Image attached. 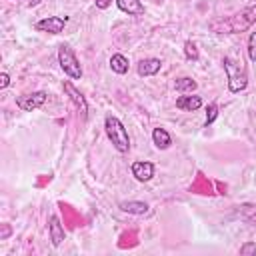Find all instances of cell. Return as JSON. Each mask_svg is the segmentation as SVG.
Returning a JSON list of instances; mask_svg holds the SVG:
<instances>
[{
  "label": "cell",
  "instance_id": "1",
  "mask_svg": "<svg viewBox=\"0 0 256 256\" xmlns=\"http://www.w3.org/2000/svg\"><path fill=\"white\" fill-rule=\"evenodd\" d=\"M254 22H256V4H250V6H246L244 10H240L234 16L212 20L210 22V28L214 32H220V34H234V32L248 30Z\"/></svg>",
  "mask_w": 256,
  "mask_h": 256
},
{
  "label": "cell",
  "instance_id": "2",
  "mask_svg": "<svg viewBox=\"0 0 256 256\" xmlns=\"http://www.w3.org/2000/svg\"><path fill=\"white\" fill-rule=\"evenodd\" d=\"M224 70L228 78V88L230 92H240L248 86V74L242 64V60H234L232 56H224Z\"/></svg>",
  "mask_w": 256,
  "mask_h": 256
},
{
  "label": "cell",
  "instance_id": "3",
  "mask_svg": "<svg viewBox=\"0 0 256 256\" xmlns=\"http://www.w3.org/2000/svg\"><path fill=\"white\" fill-rule=\"evenodd\" d=\"M104 128H106V134H108L112 146H114L118 152L124 154V152L130 150V138H128V132H126L124 124H122L116 116L108 114L106 120H104Z\"/></svg>",
  "mask_w": 256,
  "mask_h": 256
},
{
  "label": "cell",
  "instance_id": "4",
  "mask_svg": "<svg viewBox=\"0 0 256 256\" xmlns=\"http://www.w3.org/2000/svg\"><path fill=\"white\" fill-rule=\"evenodd\" d=\"M58 62H60V68L64 70V74H68L74 80L82 78V66H80L74 50L68 44H60V48H58Z\"/></svg>",
  "mask_w": 256,
  "mask_h": 256
},
{
  "label": "cell",
  "instance_id": "5",
  "mask_svg": "<svg viewBox=\"0 0 256 256\" xmlns=\"http://www.w3.org/2000/svg\"><path fill=\"white\" fill-rule=\"evenodd\" d=\"M46 92L38 90V92H30V94H24V96H18L16 98V106L24 112H32L36 108H40L44 102H46Z\"/></svg>",
  "mask_w": 256,
  "mask_h": 256
},
{
  "label": "cell",
  "instance_id": "6",
  "mask_svg": "<svg viewBox=\"0 0 256 256\" xmlns=\"http://www.w3.org/2000/svg\"><path fill=\"white\" fill-rule=\"evenodd\" d=\"M66 22H68V18L64 16H46V18H42V20H38L36 24H34V28L38 30V32H48V34H60L62 30H64V26H66Z\"/></svg>",
  "mask_w": 256,
  "mask_h": 256
},
{
  "label": "cell",
  "instance_id": "7",
  "mask_svg": "<svg viewBox=\"0 0 256 256\" xmlns=\"http://www.w3.org/2000/svg\"><path fill=\"white\" fill-rule=\"evenodd\" d=\"M64 92L68 94V98L72 100V104L76 106V110L80 112V116H82V120H84V118L88 116V104H86V98L82 96V92H80L78 88H74L70 80H64Z\"/></svg>",
  "mask_w": 256,
  "mask_h": 256
},
{
  "label": "cell",
  "instance_id": "8",
  "mask_svg": "<svg viewBox=\"0 0 256 256\" xmlns=\"http://www.w3.org/2000/svg\"><path fill=\"white\" fill-rule=\"evenodd\" d=\"M132 176L140 182H148L154 176V164L148 160H138L132 164Z\"/></svg>",
  "mask_w": 256,
  "mask_h": 256
},
{
  "label": "cell",
  "instance_id": "9",
  "mask_svg": "<svg viewBox=\"0 0 256 256\" xmlns=\"http://www.w3.org/2000/svg\"><path fill=\"white\" fill-rule=\"evenodd\" d=\"M48 232H50V240H52V244H54V246H60V244L64 242V238H66L64 228H62V224H60V218H58V216H50Z\"/></svg>",
  "mask_w": 256,
  "mask_h": 256
},
{
  "label": "cell",
  "instance_id": "10",
  "mask_svg": "<svg viewBox=\"0 0 256 256\" xmlns=\"http://www.w3.org/2000/svg\"><path fill=\"white\" fill-rule=\"evenodd\" d=\"M162 68V62L158 58H144L138 62V74L140 76H154Z\"/></svg>",
  "mask_w": 256,
  "mask_h": 256
},
{
  "label": "cell",
  "instance_id": "11",
  "mask_svg": "<svg viewBox=\"0 0 256 256\" xmlns=\"http://www.w3.org/2000/svg\"><path fill=\"white\" fill-rule=\"evenodd\" d=\"M202 106V98L192 94V96H178L176 98V108L184 110V112H194Z\"/></svg>",
  "mask_w": 256,
  "mask_h": 256
},
{
  "label": "cell",
  "instance_id": "12",
  "mask_svg": "<svg viewBox=\"0 0 256 256\" xmlns=\"http://www.w3.org/2000/svg\"><path fill=\"white\" fill-rule=\"evenodd\" d=\"M116 4L128 16H142L144 14V4L140 0H116Z\"/></svg>",
  "mask_w": 256,
  "mask_h": 256
},
{
  "label": "cell",
  "instance_id": "13",
  "mask_svg": "<svg viewBox=\"0 0 256 256\" xmlns=\"http://www.w3.org/2000/svg\"><path fill=\"white\" fill-rule=\"evenodd\" d=\"M120 210H124L128 214L142 216V214L148 212V204L146 202H138V200H128V202H120Z\"/></svg>",
  "mask_w": 256,
  "mask_h": 256
},
{
  "label": "cell",
  "instance_id": "14",
  "mask_svg": "<svg viewBox=\"0 0 256 256\" xmlns=\"http://www.w3.org/2000/svg\"><path fill=\"white\" fill-rule=\"evenodd\" d=\"M152 140H154V146L160 148V150H166V148L172 144V138H170V134H168L164 128H154Z\"/></svg>",
  "mask_w": 256,
  "mask_h": 256
},
{
  "label": "cell",
  "instance_id": "15",
  "mask_svg": "<svg viewBox=\"0 0 256 256\" xmlns=\"http://www.w3.org/2000/svg\"><path fill=\"white\" fill-rule=\"evenodd\" d=\"M110 68H112V72H116V74H126L128 68H130L128 58H126L124 54H112V58H110Z\"/></svg>",
  "mask_w": 256,
  "mask_h": 256
},
{
  "label": "cell",
  "instance_id": "16",
  "mask_svg": "<svg viewBox=\"0 0 256 256\" xmlns=\"http://www.w3.org/2000/svg\"><path fill=\"white\" fill-rule=\"evenodd\" d=\"M174 88H176V92H192V90H196V80H192L190 76H182L174 82Z\"/></svg>",
  "mask_w": 256,
  "mask_h": 256
},
{
  "label": "cell",
  "instance_id": "17",
  "mask_svg": "<svg viewBox=\"0 0 256 256\" xmlns=\"http://www.w3.org/2000/svg\"><path fill=\"white\" fill-rule=\"evenodd\" d=\"M184 54H186L188 60H198V48H196V44L192 40L184 42Z\"/></svg>",
  "mask_w": 256,
  "mask_h": 256
},
{
  "label": "cell",
  "instance_id": "18",
  "mask_svg": "<svg viewBox=\"0 0 256 256\" xmlns=\"http://www.w3.org/2000/svg\"><path fill=\"white\" fill-rule=\"evenodd\" d=\"M216 116H218V104L212 102V104L206 108V126H210V124L216 120Z\"/></svg>",
  "mask_w": 256,
  "mask_h": 256
},
{
  "label": "cell",
  "instance_id": "19",
  "mask_svg": "<svg viewBox=\"0 0 256 256\" xmlns=\"http://www.w3.org/2000/svg\"><path fill=\"white\" fill-rule=\"evenodd\" d=\"M248 58L256 62V32H252L248 38Z\"/></svg>",
  "mask_w": 256,
  "mask_h": 256
},
{
  "label": "cell",
  "instance_id": "20",
  "mask_svg": "<svg viewBox=\"0 0 256 256\" xmlns=\"http://www.w3.org/2000/svg\"><path fill=\"white\" fill-rule=\"evenodd\" d=\"M240 254H256V244L254 242H246L240 246Z\"/></svg>",
  "mask_w": 256,
  "mask_h": 256
},
{
  "label": "cell",
  "instance_id": "21",
  "mask_svg": "<svg viewBox=\"0 0 256 256\" xmlns=\"http://www.w3.org/2000/svg\"><path fill=\"white\" fill-rule=\"evenodd\" d=\"M8 84H10V76H8L6 72H2V74H0V88H6Z\"/></svg>",
  "mask_w": 256,
  "mask_h": 256
},
{
  "label": "cell",
  "instance_id": "22",
  "mask_svg": "<svg viewBox=\"0 0 256 256\" xmlns=\"http://www.w3.org/2000/svg\"><path fill=\"white\" fill-rule=\"evenodd\" d=\"M10 236V226L8 224H2V234H0V240H6Z\"/></svg>",
  "mask_w": 256,
  "mask_h": 256
},
{
  "label": "cell",
  "instance_id": "23",
  "mask_svg": "<svg viewBox=\"0 0 256 256\" xmlns=\"http://www.w3.org/2000/svg\"><path fill=\"white\" fill-rule=\"evenodd\" d=\"M96 2V6L100 8V10H104V8H108L110 4H112V0H94Z\"/></svg>",
  "mask_w": 256,
  "mask_h": 256
}]
</instances>
